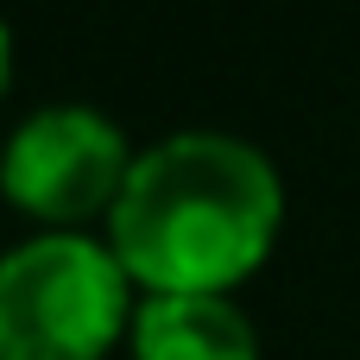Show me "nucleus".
Masks as SVG:
<instances>
[{
  "label": "nucleus",
  "instance_id": "obj_4",
  "mask_svg": "<svg viewBox=\"0 0 360 360\" xmlns=\"http://www.w3.org/2000/svg\"><path fill=\"white\" fill-rule=\"evenodd\" d=\"M139 360H259L253 323L221 297H146L133 316Z\"/></svg>",
  "mask_w": 360,
  "mask_h": 360
},
{
  "label": "nucleus",
  "instance_id": "obj_3",
  "mask_svg": "<svg viewBox=\"0 0 360 360\" xmlns=\"http://www.w3.org/2000/svg\"><path fill=\"white\" fill-rule=\"evenodd\" d=\"M127 139L114 120L89 114V108H51L32 114L6 158H0V190L44 221H82L120 202L127 190Z\"/></svg>",
  "mask_w": 360,
  "mask_h": 360
},
{
  "label": "nucleus",
  "instance_id": "obj_5",
  "mask_svg": "<svg viewBox=\"0 0 360 360\" xmlns=\"http://www.w3.org/2000/svg\"><path fill=\"white\" fill-rule=\"evenodd\" d=\"M0 82H6V25H0Z\"/></svg>",
  "mask_w": 360,
  "mask_h": 360
},
{
  "label": "nucleus",
  "instance_id": "obj_1",
  "mask_svg": "<svg viewBox=\"0 0 360 360\" xmlns=\"http://www.w3.org/2000/svg\"><path fill=\"white\" fill-rule=\"evenodd\" d=\"M114 215V259L158 297H215L278 234L272 165L221 133H177L133 158Z\"/></svg>",
  "mask_w": 360,
  "mask_h": 360
},
{
  "label": "nucleus",
  "instance_id": "obj_2",
  "mask_svg": "<svg viewBox=\"0 0 360 360\" xmlns=\"http://www.w3.org/2000/svg\"><path fill=\"white\" fill-rule=\"evenodd\" d=\"M127 323V272L76 234L0 259V360H101Z\"/></svg>",
  "mask_w": 360,
  "mask_h": 360
}]
</instances>
